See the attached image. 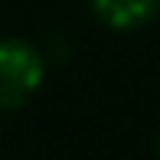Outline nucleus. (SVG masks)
<instances>
[{
    "instance_id": "3",
    "label": "nucleus",
    "mask_w": 160,
    "mask_h": 160,
    "mask_svg": "<svg viewBox=\"0 0 160 160\" xmlns=\"http://www.w3.org/2000/svg\"><path fill=\"white\" fill-rule=\"evenodd\" d=\"M157 144H160V141H157Z\"/></svg>"
},
{
    "instance_id": "1",
    "label": "nucleus",
    "mask_w": 160,
    "mask_h": 160,
    "mask_svg": "<svg viewBox=\"0 0 160 160\" xmlns=\"http://www.w3.org/2000/svg\"><path fill=\"white\" fill-rule=\"evenodd\" d=\"M46 78V59L26 39H0V111L23 108Z\"/></svg>"
},
{
    "instance_id": "2",
    "label": "nucleus",
    "mask_w": 160,
    "mask_h": 160,
    "mask_svg": "<svg viewBox=\"0 0 160 160\" xmlns=\"http://www.w3.org/2000/svg\"><path fill=\"white\" fill-rule=\"evenodd\" d=\"M92 10L108 30L137 33L154 23L160 13V0H92Z\"/></svg>"
}]
</instances>
